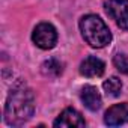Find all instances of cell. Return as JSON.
Returning <instances> with one entry per match:
<instances>
[{"instance_id": "cell-1", "label": "cell", "mask_w": 128, "mask_h": 128, "mask_svg": "<svg viewBox=\"0 0 128 128\" xmlns=\"http://www.w3.org/2000/svg\"><path fill=\"white\" fill-rule=\"evenodd\" d=\"M35 110V96L33 92L24 84L17 83L9 95L5 106V120L11 126H18L24 122H27Z\"/></svg>"}, {"instance_id": "cell-2", "label": "cell", "mask_w": 128, "mask_h": 128, "mask_svg": "<svg viewBox=\"0 0 128 128\" xmlns=\"http://www.w3.org/2000/svg\"><path fill=\"white\" fill-rule=\"evenodd\" d=\"M80 30L84 41L94 48H102L112 41V33L98 15H86L80 20Z\"/></svg>"}, {"instance_id": "cell-3", "label": "cell", "mask_w": 128, "mask_h": 128, "mask_svg": "<svg viewBox=\"0 0 128 128\" xmlns=\"http://www.w3.org/2000/svg\"><path fill=\"white\" fill-rule=\"evenodd\" d=\"M33 42L42 48V50H50L56 45L57 42V32L50 23H41L35 27L33 35H32Z\"/></svg>"}, {"instance_id": "cell-4", "label": "cell", "mask_w": 128, "mask_h": 128, "mask_svg": "<svg viewBox=\"0 0 128 128\" xmlns=\"http://www.w3.org/2000/svg\"><path fill=\"white\" fill-rule=\"evenodd\" d=\"M104 8L122 30H128V0H106Z\"/></svg>"}, {"instance_id": "cell-5", "label": "cell", "mask_w": 128, "mask_h": 128, "mask_svg": "<svg viewBox=\"0 0 128 128\" xmlns=\"http://www.w3.org/2000/svg\"><path fill=\"white\" fill-rule=\"evenodd\" d=\"M104 122L110 126H118L128 122V102L112 106L104 114Z\"/></svg>"}, {"instance_id": "cell-6", "label": "cell", "mask_w": 128, "mask_h": 128, "mask_svg": "<svg viewBox=\"0 0 128 128\" xmlns=\"http://www.w3.org/2000/svg\"><path fill=\"white\" fill-rule=\"evenodd\" d=\"M104 70H106L104 62L94 56L86 57L80 65V72L84 77H100L104 74Z\"/></svg>"}, {"instance_id": "cell-7", "label": "cell", "mask_w": 128, "mask_h": 128, "mask_svg": "<svg viewBox=\"0 0 128 128\" xmlns=\"http://www.w3.org/2000/svg\"><path fill=\"white\" fill-rule=\"evenodd\" d=\"M54 126H84V119L77 110L65 108L54 120Z\"/></svg>"}, {"instance_id": "cell-8", "label": "cell", "mask_w": 128, "mask_h": 128, "mask_svg": "<svg viewBox=\"0 0 128 128\" xmlns=\"http://www.w3.org/2000/svg\"><path fill=\"white\" fill-rule=\"evenodd\" d=\"M82 101L92 112L101 107V95L95 86H84L82 89Z\"/></svg>"}, {"instance_id": "cell-9", "label": "cell", "mask_w": 128, "mask_h": 128, "mask_svg": "<svg viewBox=\"0 0 128 128\" xmlns=\"http://www.w3.org/2000/svg\"><path fill=\"white\" fill-rule=\"evenodd\" d=\"M104 90L107 92V95H112V96H118L122 90V82L118 78V77H110L108 80L104 82L102 84Z\"/></svg>"}, {"instance_id": "cell-10", "label": "cell", "mask_w": 128, "mask_h": 128, "mask_svg": "<svg viewBox=\"0 0 128 128\" xmlns=\"http://www.w3.org/2000/svg\"><path fill=\"white\" fill-rule=\"evenodd\" d=\"M42 72L45 76H59L62 72V65L56 59H50L42 65Z\"/></svg>"}, {"instance_id": "cell-11", "label": "cell", "mask_w": 128, "mask_h": 128, "mask_svg": "<svg viewBox=\"0 0 128 128\" xmlns=\"http://www.w3.org/2000/svg\"><path fill=\"white\" fill-rule=\"evenodd\" d=\"M113 63H114V66L118 68V71H120L122 74H126L128 76V56L126 54L118 53L113 57Z\"/></svg>"}]
</instances>
